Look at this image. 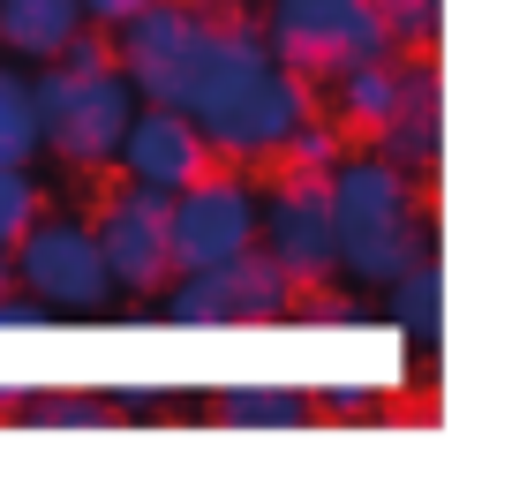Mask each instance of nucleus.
I'll list each match as a JSON object with an SVG mask.
<instances>
[{"label": "nucleus", "instance_id": "nucleus-3", "mask_svg": "<svg viewBox=\"0 0 512 482\" xmlns=\"http://www.w3.org/2000/svg\"><path fill=\"white\" fill-rule=\"evenodd\" d=\"M31 113L46 159L76 166V174H106L128 113H136V91H128L106 31H76L53 61L31 68Z\"/></svg>", "mask_w": 512, "mask_h": 482}, {"label": "nucleus", "instance_id": "nucleus-24", "mask_svg": "<svg viewBox=\"0 0 512 482\" xmlns=\"http://www.w3.org/2000/svg\"><path fill=\"white\" fill-rule=\"evenodd\" d=\"M324 407H332V415H362L369 392H362V385H339V392H324Z\"/></svg>", "mask_w": 512, "mask_h": 482}, {"label": "nucleus", "instance_id": "nucleus-4", "mask_svg": "<svg viewBox=\"0 0 512 482\" xmlns=\"http://www.w3.org/2000/svg\"><path fill=\"white\" fill-rule=\"evenodd\" d=\"M8 287L46 302L53 324L61 317H106L113 309V279H106V264H98L91 226L68 219V211H46V204L8 241Z\"/></svg>", "mask_w": 512, "mask_h": 482}, {"label": "nucleus", "instance_id": "nucleus-8", "mask_svg": "<svg viewBox=\"0 0 512 482\" xmlns=\"http://www.w3.org/2000/svg\"><path fill=\"white\" fill-rule=\"evenodd\" d=\"M98 264L113 279V302H159V287L174 279V249H166V196L136 189V181H106L91 219Z\"/></svg>", "mask_w": 512, "mask_h": 482}, {"label": "nucleus", "instance_id": "nucleus-17", "mask_svg": "<svg viewBox=\"0 0 512 482\" xmlns=\"http://www.w3.org/2000/svg\"><path fill=\"white\" fill-rule=\"evenodd\" d=\"M16 422H31V430H98V422H113V400H98V392H38V400H16Z\"/></svg>", "mask_w": 512, "mask_h": 482}, {"label": "nucleus", "instance_id": "nucleus-19", "mask_svg": "<svg viewBox=\"0 0 512 482\" xmlns=\"http://www.w3.org/2000/svg\"><path fill=\"white\" fill-rule=\"evenodd\" d=\"M38 204H46V196H38L31 166H0V249H8V241L38 219Z\"/></svg>", "mask_w": 512, "mask_h": 482}, {"label": "nucleus", "instance_id": "nucleus-7", "mask_svg": "<svg viewBox=\"0 0 512 482\" xmlns=\"http://www.w3.org/2000/svg\"><path fill=\"white\" fill-rule=\"evenodd\" d=\"M294 302H302V287L264 249H241V257L211 264V272H174L159 287V309L174 324H189V332H204V324L211 332L219 324H279V317H294Z\"/></svg>", "mask_w": 512, "mask_h": 482}, {"label": "nucleus", "instance_id": "nucleus-16", "mask_svg": "<svg viewBox=\"0 0 512 482\" xmlns=\"http://www.w3.org/2000/svg\"><path fill=\"white\" fill-rule=\"evenodd\" d=\"M38 159V113H31V68L0 61V166Z\"/></svg>", "mask_w": 512, "mask_h": 482}, {"label": "nucleus", "instance_id": "nucleus-15", "mask_svg": "<svg viewBox=\"0 0 512 482\" xmlns=\"http://www.w3.org/2000/svg\"><path fill=\"white\" fill-rule=\"evenodd\" d=\"M384 317L400 324L407 339H437V324H445V279H437V249L430 257H415L400 279H384Z\"/></svg>", "mask_w": 512, "mask_h": 482}, {"label": "nucleus", "instance_id": "nucleus-12", "mask_svg": "<svg viewBox=\"0 0 512 482\" xmlns=\"http://www.w3.org/2000/svg\"><path fill=\"white\" fill-rule=\"evenodd\" d=\"M76 31H91V23H83V0H0V53H8V61L38 68Z\"/></svg>", "mask_w": 512, "mask_h": 482}, {"label": "nucleus", "instance_id": "nucleus-18", "mask_svg": "<svg viewBox=\"0 0 512 482\" xmlns=\"http://www.w3.org/2000/svg\"><path fill=\"white\" fill-rule=\"evenodd\" d=\"M347 159V129H339L332 113H309L302 129L279 144V159L272 166H302V174H332V166Z\"/></svg>", "mask_w": 512, "mask_h": 482}, {"label": "nucleus", "instance_id": "nucleus-11", "mask_svg": "<svg viewBox=\"0 0 512 482\" xmlns=\"http://www.w3.org/2000/svg\"><path fill=\"white\" fill-rule=\"evenodd\" d=\"M369 144L392 166H407V174H430L437 166V151H445V106H437V68L430 61H407L400 53V91H392V113L377 121Z\"/></svg>", "mask_w": 512, "mask_h": 482}, {"label": "nucleus", "instance_id": "nucleus-6", "mask_svg": "<svg viewBox=\"0 0 512 482\" xmlns=\"http://www.w3.org/2000/svg\"><path fill=\"white\" fill-rule=\"evenodd\" d=\"M166 249H174V272H211V264L256 249V174L249 166L211 159V174H196L189 189L166 196Z\"/></svg>", "mask_w": 512, "mask_h": 482}, {"label": "nucleus", "instance_id": "nucleus-13", "mask_svg": "<svg viewBox=\"0 0 512 482\" xmlns=\"http://www.w3.org/2000/svg\"><path fill=\"white\" fill-rule=\"evenodd\" d=\"M392 91H400V46L377 53V61H354L332 76V113L347 136H377V121L392 113Z\"/></svg>", "mask_w": 512, "mask_h": 482}, {"label": "nucleus", "instance_id": "nucleus-9", "mask_svg": "<svg viewBox=\"0 0 512 482\" xmlns=\"http://www.w3.org/2000/svg\"><path fill=\"white\" fill-rule=\"evenodd\" d=\"M256 249L302 294L332 287V181L279 166L272 189H256Z\"/></svg>", "mask_w": 512, "mask_h": 482}, {"label": "nucleus", "instance_id": "nucleus-25", "mask_svg": "<svg viewBox=\"0 0 512 482\" xmlns=\"http://www.w3.org/2000/svg\"><path fill=\"white\" fill-rule=\"evenodd\" d=\"M0 287H8V249H0Z\"/></svg>", "mask_w": 512, "mask_h": 482}, {"label": "nucleus", "instance_id": "nucleus-10", "mask_svg": "<svg viewBox=\"0 0 512 482\" xmlns=\"http://www.w3.org/2000/svg\"><path fill=\"white\" fill-rule=\"evenodd\" d=\"M113 174L136 181V189H189L196 174H211V144L204 129H196L181 106H159V98H136V113H128L121 144H113Z\"/></svg>", "mask_w": 512, "mask_h": 482}, {"label": "nucleus", "instance_id": "nucleus-23", "mask_svg": "<svg viewBox=\"0 0 512 482\" xmlns=\"http://www.w3.org/2000/svg\"><path fill=\"white\" fill-rule=\"evenodd\" d=\"M159 400H166L159 385H128V392H113V415H159Z\"/></svg>", "mask_w": 512, "mask_h": 482}, {"label": "nucleus", "instance_id": "nucleus-20", "mask_svg": "<svg viewBox=\"0 0 512 482\" xmlns=\"http://www.w3.org/2000/svg\"><path fill=\"white\" fill-rule=\"evenodd\" d=\"M377 16H384V31H392V46H430L445 0H377Z\"/></svg>", "mask_w": 512, "mask_h": 482}, {"label": "nucleus", "instance_id": "nucleus-21", "mask_svg": "<svg viewBox=\"0 0 512 482\" xmlns=\"http://www.w3.org/2000/svg\"><path fill=\"white\" fill-rule=\"evenodd\" d=\"M46 324H53L46 302H31V294H8V287H0V332H46Z\"/></svg>", "mask_w": 512, "mask_h": 482}, {"label": "nucleus", "instance_id": "nucleus-5", "mask_svg": "<svg viewBox=\"0 0 512 482\" xmlns=\"http://www.w3.org/2000/svg\"><path fill=\"white\" fill-rule=\"evenodd\" d=\"M256 31H264V46L309 83H332L339 68L392 53V31H384L377 0H264Z\"/></svg>", "mask_w": 512, "mask_h": 482}, {"label": "nucleus", "instance_id": "nucleus-14", "mask_svg": "<svg viewBox=\"0 0 512 482\" xmlns=\"http://www.w3.org/2000/svg\"><path fill=\"white\" fill-rule=\"evenodd\" d=\"M219 422L226 430H309L317 400L294 385H234V392H219Z\"/></svg>", "mask_w": 512, "mask_h": 482}, {"label": "nucleus", "instance_id": "nucleus-2", "mask_svg": "<svg viewBox=\"0 0 512 482\" xmlns=\"http://www.w3.org/2000/svg\"><path fill=\"white\" fill-rule=\"evenodd\" d=\"M324 181H332V279L377 294L415 257H430L422 174L392 166L384 151H347Z\"/></svg>", "mask_w": 512, "mask_h": 482}, {"label": "nucleus", "instance_id": "nucleus-22", "mask_svg": "<svg viewBox=\"0 0 512 482\" xmlns=\"http://www.w3.org/2000/svg\"><path fill=\"white\" fill-rule=\"evenodd\" d=\"M136 8H151V0H83V23H91V31H113V23H128Z\"/></svg>", "mask_w": 512, "mask_h": 482}, {"label": "nucleus", "instance_id": "nucleus-1", "mask_svg": "<svg viewBox=\"0 0 512 482\" xmlns=\"http://www.w3.org/2000/svg\"><path fill=\"white\" fill-rule=\"evenodd\" d=\"M159 106L189 113L196 129H204L211 159H226V166H272L279 144L317 113V83L294 76V68L264 46L256 16L211 0L204 23H196V38H189V53H181L174 91H166Z\"/></svg>", "mask_w": 512, "mask_h": 482}]
</instances>
